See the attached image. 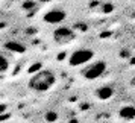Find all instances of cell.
<instances>
[{
    "instance_id": "1",
    "label": "cell",
    "mask_w": 135,
    "mask_h": 123,
    "mask_svg": "<svg viewBox=\"0 0 135 123\" xmlns=\"http://www.w3.org/2000/svg\"><path fill=\"white\" fill-rule=\"evenodd\" d=\"M55 84H56V74L49 68H44V70H40L37 73H33L32 78L29 79V87L37 93L49 91L50 88H53Z\"/></svg>"
},
{
    "instance_id": "2",
    "label": "cell",
    "mask_w": 135,
    "mask_h": 123,
    "mask_svg": "<svg viewBox=\"0 0 135 123\" xmlns=\"http://www.w3.org/2000/svg\"><path fill=\"white\" fill-rule=\"evenodd\" d=\"M106 62L105 61H94V62H88L85 64V67L80 70V74H82V78H85L88 81H94L100 78L102 74L106 72Z\"/></svg>"
},
{
    "instance_id": "3",
    "label": "cell",
    "mask_w": 135,
    "mask_h": 123,
    "mask_svg": "<svg viewBox=\"0 0 135 123\" xmlns=\"http://www.w3.org/2000/svg\"><path fill=\"white\" fill-rule=\"evenodd\" d=\"M94 58V52L90 49H78L70 56V65L71 67H80L85 65Z\"/></svg>"
},
{
    "instance_id": "4",
    "label": "cell",
    "mask_w": 135,
    "mask_h": 123,
    "mask_svg": "<svg viewBox=\"0 0 135 123\" xmlns=\"http://www.w3.org/2000/svg\"><path fill=\"white\" fill-rule=\"evenodd\" d=\"M53 40L61 46H67V44L73 43L76 40V34H74L73 29H70L67 26H62V27H58L53 32Z\"/></svg>"
},
{
    "instance_id": "5",
    "label": "cell",
    "mask_w": 135,
    "mask_h": 123,
    "mask_svg": "<svg viewBox=\"0 0 135 123\" xmlns=\"http://www.w3.org/2000/svg\"><path fill=\"white\" fill-rule=\"evenodd\" d=\"M64 18H65V12L61 11V9L49 11V12L44 15V21H46V23H52V25H58V23H61Z\"/></svg>"
},
{
    "instance_id": "6",
    "label": "cell",
    "mask_w": 135,
    "mask_h": 123,
    "mask_svg": "<svg viewBox=\"0 0 135 123\" xmlns=\"http://www.w3.org/2000/svg\"><path fill=\"white\" fill-rule=\"evenodd\" d=\"M112 94H114V90L111 88V87H102V88H99L97 90V97L100 99H109L112 97Z\"/></svg>"
},
{
    "instance_id": "7",
    "label": "cell",
    "mask_w": 135,
    "mask_h": 123,
    "mask_svg": "<svg viewBox=\"0 0 135 123\" xmlns=\"http://www.w3.org/2000/svg\"><path fill=\"white\" fill-rule=\"evenodd\" d=\"M9 67H11L9 59H8L5 55H2V53H0V73H6L8 70H9Z\"/></svg>"
},
{
    "instance_id": "8",
    "label": "cell",
    "mask_w": 135,
    "mask_h": 123,
    "mask_svg": "<svg viewBox=\"0 0 135 123\" xmlns=\"http://www.w3.org/2000/svg\"><path fill=\"white\" fill-rule=\"evenodd\" d=\"M120 116H122L123 119H126V120L134 119V117H135V110L132 108V106H126V108H123V110H122Z\"/></svg>"
},
{
    "instance_id": "9",
    "label": "cell",
    "mask_w": 135,
    "mask_h": 123,
    "mask_svg": "<svg viewBox=\"0 0 135 123\" xmlns=\"http://www.w3.org/2000/svg\"><path fill=\"white\" fill-rule=\"evenodd\" d=\"M5 46H6V49L12 50V52H18V53H23V52H25V47H23L21 44L14 43V41H11V43H6Z\"/></svg>"
}]
</instances>
